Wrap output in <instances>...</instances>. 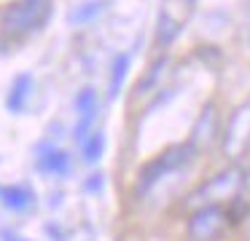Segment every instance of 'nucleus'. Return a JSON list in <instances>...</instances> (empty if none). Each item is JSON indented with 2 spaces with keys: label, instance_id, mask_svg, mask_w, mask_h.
Returning <instances> with one entry per match:
<instances>
[{
  "label": "nucleus",
  "instance_id": "obj_5",
  "mask_svg": "<svg viewBox=\"0 0 250 241\" xmlns=\"http://www.w3.org/2000/svg\"><path fill=\"white\" fill-rule=\"evenodd\" d=\"M250 150V102L234 107L226 129H223V153L226 158L237 161Z\"/></svg>",
  "mask_w": 250,
  "mask_h": 241
},
{
  "label": "nucleus",
  "instance_id": "obj_3",
  "mask_svg": "<svg viewBox=\"0 0 250 241\" xmlns=\"http://www.w3.org/2000/svg\"><path fill=\"white\" fill-rule=\"evenodd\" d=\"M194 153H196V148L191 142L172 145L169 150H164L159 158H153L148 166H143L140 177H137V193H148L159 180H164L167 174H172V171L188 166L191 158H194Z\"/></svg>",
  "mask_w": 250,
  "mask_h": 241
},
{
  "label": "nucleus",
  "instance_id": "obj_4",
  "mask_svg": "<svg viewBox=\"0 0 250 241\" xmlns=\"http://www.w3.org/2000/svg\"><path fill=\"white\" fill-rule=\"evenodd\" d=\"M229 212L223 206H196L186 222L191 241H218L229 228Z\"/></svg>",
  "mask_w": 250,
  "mask_h": 241
},
{
  "label": "nucleus",
  "instance_id": "obj_11",
  "mask_svg": "<svg viewBox=\"0 0 250 241\" xmlns=\"http://www.w3.org/2000/svg\"><path fill=\"white\" fill-rule=\"evenodd\" d=\"M103 11H105L103 0H83V3L73 5V8L67 11V24H73V27L92 24L97 16H103Z\"/></svg>",
  "mask_w": 250,
  "mask_h": 241
},
{
  "label": "nucleus",
  "instance_id": "obj_15",
  "mask_svg": "<svg viewBox=\"0 0 250 241\" xmlns=\"http://www.w3.org/2000/svg\"><path fill=\"white\" fill-rule=\"evenodd\" d=\"M245 27H248V43H250V3H248V19H245Z\"/></svg>",
  "mask_w": 250,
  "mask_h": 241
},
{
  "label": "nucleus",
  "instance_id": "obj_1",
  "mask_svg": "<svg viewBox=\"0 0 250 241\" xmlns=\"http://www.w3.org/2000/svg\"><path fill=\"white\" fill-rule=\"evenodd\" d=\"M242 190H245L242 169L226 166V169H221L218 174H212L207 182H202L191 198H194L199 206H223V204H229V201H239Z\"/></svg>",
  "mask_w": 250,
  "mask_h": 241
},
{
  "label": "nucleus",
  "instance_id": "obj_8",
  "mask_svg": "<svg viewBox=\"0 0 250 241\" xmlns=\"http://www.w3.org/2000/svg\"><path fill=\"white\" fill-rule=\"evenodd\" d=\"M35 89V78L30 73H19L14 78L11 89H8V96H6V107L8 112H24L27 110V99Z\"/></svg>",
  "mask_w": 250,
  "mask_h": 241
},
{
  "label": "nucleus",
  "instance_id": "obj_10",
  "mask_svg": "<svg viewBox=\"0 0 250 241\" xmlns=\"http://www.w3.org/2000/svg\"><path fill=\"white\" fill-rule=\"evenodd\" d=\"M0 201H3L6 209H11V212H27L35 204V193L27 185H8L0 190Z\"/></svg>",
  "mask_w": 250,
  "mask_h": 241
},
{
  "label": "nucleus",
  "instance_id": "obj_17",
  "mask_svg": "<svg viewBox=\"0 0 250 241\" xmlns=\"http://www.w3.org/2000/svg\"><path fill=\"white\" fill-rule=\"evenodd\" d=\"M0 190H3V187H0Z\"/></svg>",
  "mask_w": 250,
  "mask_h": 241
},
{
  "label": "nucleus",
  "instance_id": "obj_2",
  "mask_svg": "<svg viewBox=\"0 0 250 241\" xmlns=\"http://www.w3.org/2000/svg\"><path fill=\"white\" fill-rule=\"evenodd\" d=\"M49 0H17L11 3L3 16H0V27L8 35H27L46 24L49 19Z\"/></svg>",
  "mask_w": 250,
  "mask_h": 241
},
{
  "label": "nucleus",
  "instance_id": "obj_13",
  "mask_svg": "<svg viewBox=\"0 0 250 241\" xmlns=\"http://www.w3.org/2000/svg\"><path fill=\"white\" fill-rule=\"evenodd\" d=\"M105 153V134L103 131H92L86 139L81 142V158L86 164H97Z\"/></svg>",
  "mask_w": 250,
  "mask_h": 241
},
{
  "label": "nucleus",
  "instance_id": "obj_6",
  "mask_svg": "<svg viewBox=\"0 0 250 241\" xmlns=\"http://www.w3.org/2000/svg\"><path fill=\"white\" fill-rule=\"evenodd\" d=\"M97 112H100L97 91H94L92 86H83V89L76 94V129H73V134H76L78 145L92 134V126H94V121H97Z\"/></svg>",
  "mask_w": 250,
  "mask_h": 241
},
{
  "label": "nucleus",
  "instance_id": "obj_14",
  "mask_svg": "<svg viewBox=\"0 0 250 241\" xmlns=\"http://www.w3.org/2000/svg\"><path fill=\"white\" fill-rule=\"evenodd\" d=\"M103 185H105V177H103V174H92L86 182H83V190L97 193V190H103Z\"/></svg>",
  "mask_w": 250,
  "mask_h": 241
},
{
  "label": "nucleus",
  "instance_id": "obj_16",
  "mask_svg": "<svg viewBox=\"0 0 250 241\" xmlns=\"http://www.w3.org/2000/svg\"><path fill=\"white\" fill-rule=\"evenodd\" d=\"M6 239H8V241H22V239H11V236H6Z\"/></svg>",
  "mask_w": 250,
  "mask_h": 241
},
{
  "label": "nucleus",
  "instance_id": "obj_12",
  "mask_svg": "<svg viewBox=\"0 0 250 241\" xmlns=\"http://www.w3.org/2000/svg\"><path fill=\"white\" fill-rule=\"evenodd\" d=\"M129 64H132V54H119L113 56L110 62V83H108V99H116L124 89V80L126 73H129Z\"/></svg>",
  "mask_w": 250,
  "mask_h": 241
},
{
  "label": "nucleus",
  "instance_id": "obj_9",
  "mask_svg": "<svg viewBox=\"0 0 250 241\" xmlns=\"http://www.w3.org/2000/svg\"><path fill=\"white\" fill-rule=\"evenodd\" d=\"M218 134V110L215 105H205V110H202L199 121H196L194 131H191V139L188 142L194 145L196 150L205 148V145H210V139Z\"/></svg>",
  "mask_w": 250,
  "mask_h": 241
},
{
  "label": "nucleus",
  "instance_id": "obj_7",
  "mask_svg": "<svg viewBox=\"0 0 250 241\" xmlns=\"http://www.w3.org/2000/svg\"><path fill=\"white\" fill-rule=\"evenodd\" d=\"M35 166H38L43 174H51V177H67L73 169V158L65 153L62 148L57 145H49L43 142L35 153Z\"/></svg>",
  "mask_w": 250,
  "mask_h": 241
}]
</instances>
